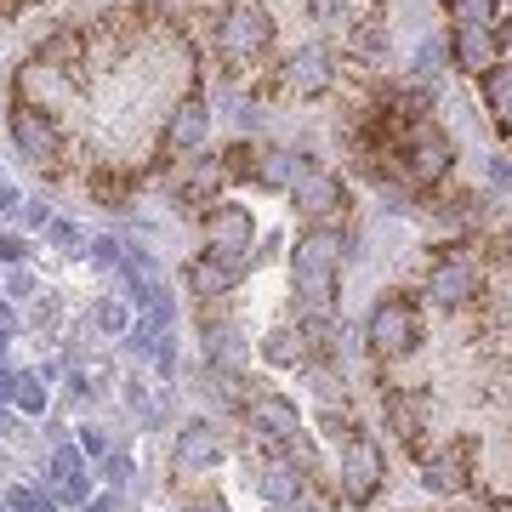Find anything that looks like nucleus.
Returning <instances> with one entry per match:
<instances>
[{
    "instance_id": "f257e3e1",
    "label": "nucleus",
    "mask_w": 512,
    "mask_h": 512,
    "mask_svg": "<svg viewBox=\"0 0 512 512\" xmlns=\"http://www.w3.org/2000/svg\"><path fill=\"white\" fill-rule=\"evenodd\" d=\"M336 256H342V239L336 234H302L291 251V274H296V296L313 302V296H330V279H336Z\"/></svg>"
},
{
    "instance_id": "f03ea898",
    "label": "nucleus",
    "mask_w": 512,
    "mask_h": 512,
    "mask_svg": "<svg viewBox=\"0 0 512 512\" xmlns=\"http://www.w3.org/2000/svg\"><path fill=\"white\" fill-rule=\"evenodd\" d=\"M365 336H370V353H376V359H399V353H410L416 348V308H410L404 296L376 302Z\"/></svg>"
},
{
    "instance_id": "7ed1b4c3",
    "label": "nucleus",
    "mask_w": 512,
    "mask_h": 512,
    "mask_svg": "<svg viewBox=\"0 0 512 512\" xmlns=\"http://www.w3.org/2000/svg\"><path fill=\"white\" fill-rule=\"evenodd\" d=\"M382 450L365 439H348V450H342V501L348 507H365L370 495L382 490Z\"/></svg>"
},
{
    "instance_id": "20e7f679",
    "label": "nucleus",
    "mask_w": 512,
    "mask_h": 512,
    "mask_svg": "<svg viewBox=\"0 0 512 512\" xmlns=\"http://www.w3.org/2000/svg\"><path fill=\"white\" fill-rule=\"evenodd\" d=\"M404 160H410V177H416V183H444L450 165H456V143H450L439 126H416L410 143H404Z\"/></svg>"
},
{
    "instance_id": "39448f33",
    "label": "nucleus",
    "mask_w": 512,
    "mask_h": 512,
    "mask_svg": "<svg viewBox=\"0 0 512 512\" xmlns=\"http://www.w3.org/2000/svg\"><path fill=\"white\" fill-rule=\"evenodd\" d=\"M222 46L234 57H256L262 46H274V18L262 6H234L228 23H222Z\"/></svg>"
},
{
    "instance_id": "423d86ee",
    "label": "nucleus",
    "mask_w": 512,
    "mask_h": 512,
    "mask_svg": "<svg viewBox=\"0 0 512 512\" xmlns=\"http://www.w3.org/2000/svg\"><path fill=\"white\" fill-rule=\"evenodd\" d=\"M205 228H211V256H222L228 268H239L245 251H251V217H245L239 205H217V211L205 217Z\"/></svg>"
},
{
    "instance_id": "0eeeda50",
    "label": "nucleus",
    "mask_w": 512,
    "mask_h": 512,
    "mask_svg": "<svg viewBox=\"0 0 512 512\" xmlns=\"http://www.w3.org/2000/svg\"><path fill=\"white\" fill-rule=\"evenodd\" d=\"M450 57H456V69H467V74H490L495 63H501L495 35L484 29V23H456V35H450Z\"/></svg>"
},
{
    "instance_id": "6e6552de",
    "label": "nucleus",
    "mask_w": 512,
    "mask_h": 512,
    "mask_svg": "<svg viewBox=\"0 0 512 512\" xmlns=\"http://www.w3.org/2000/svg\"><path fill=\"white\" fill-rule=\"evenodd\" d=\"M427 291H433L439 308H461V302H473L478 296V268L473 262H461V256H444L439 268H433V279H427Z\"/></svg>"
},
{
    "instance_id": "1a4fd4ad",
    "label": "nucleus",
    "mask_w": 512,
    "mask_h": 512,
    "mask_svg": "<svg viewBox=\"0 0 512 512\" xmlns=\"http://www.w3.org/2000/svg\"><path fill=\"white\" fill-rule=\"evenodd\" d=\"M285 86H291L296 97H319L330 86V52L325 46H296L291 57H285Z\"/></svg>"
},
{
    "instance_id": "9d476101",
    "label": "nucleus",
    "mask_w": 512,
    "mask_h": 512,
    "mask_svg": "<svg viewBox=\"0 0 512 512\" xmlns=\"http://www.w3.org/2000/svg\"><path fill=\"white\" fill-rule=\"evenodd\" d=\"M12 137H18V148L29 154V160H46V154L57 148V120L23 103V109H12Z\"/></svg>"
},
{
    "instance_id": "9b49d317",
    "label": "nucleus",
    "mask_w": 512,
    "mask_h": 512,
    "mask_svg": "<svg viewBox=\"0 0 512 512\" xmlns=\"http://www.w3.org/2000/svg\"><path fill=\"white\" fill-rule=\"evenodd\" d=\"M291 200L302 217H330V211H342V183L336 177H319V171H302L291 183Z\"/></svg>"
},
{
    "instance_id": "f8f14e48",
    "label": "nucleus",
    "mask_w": 512,
    "mask_h": 512,
    "mask_svg": "<svg viewBox=\"0 0 512 512\" xmlns=\"http://www.w3.org/2000/svg\"><path fill=\"white\" fill-rule=\"evenodd\" d=\"M177 461L194 467V473H200V467H217L222 461V433L205 427V421H188L183 433H177Z\"/></svg>"
},
{
    "instance_id": "ddd939ff",
    "label": "nucleus",
    "mask_w": 512,
    "mask_h": 512,
    "mask_svg": "<svg viewBox=\"0 0 512 512\" xmlns=\"http://www.w3.org/2000/svg\"><path fill=\"white\" fill-rule=\"evenodd\" d=\"M251 421L268 433V439H291V433H302L291 399H279V393H251Z\"/></svg>"
},
{
    "instance_id": "4468645a",
    "label": "nucleus",
    "mask_w": 512,
    "mask_h": 512,
    "mask_svg": "<svg viewBox=\"0 0 512 512\" xmlns=\"http://www.w3.org/2000/svg\"><path fill=\"white\" fill-rule=\"evenodd\" d=\"M387 421H393V433L404 444L421 439V427H427V393H387Z\"/></svg>"
},
{
    "instance_id": "2eb2a0df",
    "label": "nucleus",
    "mask_w": 512,
    "mask_h": 512,
    "mask_svg": "<svg viewBox=\"0 0 512 512\" xmlns=\"http://www.w3.org/2000/svg\"><path fill=\"white\" fill-rule=\"evenodd\" d=\"M234 279H239V274L228 268V262H222V256H211V251H205L200 262L188 268V291H194V296H222L228 285H234Z\"/></svg>"
},
{
    "instance_id": "dca6fc26",
    "label": "nucleus",
    "mask_w": 512,
    "mask_h": 512,
    "mask_svg": "<svg viewBox=\"0 0 512 512\" xmlns=\"http://www.w3.org/2000/svg\"><path fill=\"white\" fill-rule=\"evenodd\" d=\"M205 126H211V114H205V103H194V97H188L183 109L171 114V126H165V137H171L177 148H200V143H205Z\"/></svg>"
},
{
    "instance_id": "f3484780",
    "label": "nucleus",
    "mask_w": 512,
    "mask_h": 512,
    "mask_svg": "<svg viewBox=\"0 0 512 512\" xmlns=\"http://www.w3.org/2000/svg\"><path fill=\"white\" fill-rule=\"evenodd\" d=\"M427 484H433V490H444V495H456L461 484H467V461L456 456V444L427 456Z\"/></svg>"
},
{
    "instance_id": "a211bd4d",
    "label": "nucleus",
    "mask_w": 512,
    "mask_h": 512,
    "mask_svg": "<svg viewBox=\"0 0 512 512\" xmlns=\"http://www.w3.org/2000/svg\"><path fill=\"white\" fill-rule=\"evenodd\" d=\"M205 353H211V365H245V336L239 330H222V325H205Z\"/></svg>"
},
{
    "instance_id": "6ab92c4d",
    "label": "nucleus",
    "mask_w": 512,
    "mask_h": 512,
    "mask_svg": "<svg viewBox=\"0 0 512 512\" xmlns=\"http://www.w3.org/2000/svg\"><path fill=\"white\" fill-rule=\"evenodd\" d=\"M262 495H268V501H291V495H302V473H296L291 461H268V467H262Z\"/></svg>"
},
{
    "instance_id": "aec40b11",
    "label": "nucleus",
    "mask_w": 512,
    "mask_h": 512,
    "mask_svg": "<svg viewBox=\"0 0 512 512\" xmlns=\"http://www.w3.org/2000/svg\"><path fill=\"white\" fill-rule=\"evenodd\" d=\"M268 359H274V365H308V336H302V330L268 336Z\"/></svg>"
},
{
    "instance_id": "412c9836",
    "label": "nucleus",
    "mask_w": 512,
    "mask_h": 512,
    "mask_svg": "<svg viewBox=\"0 0 512 512\" xmlns=\"http://www.w3.org/2000/svg\"><path fill=\"white\" fill-rule=\"evenodd\" d=\"M348 46H353V57H382V52H387V29H382L376 18H370V23H353Z\"/></svg>"
},
{
    "instance_id": "4be33fe9",
    "label": "nucleus",
    "mask_w": 512,
    "mask_h": 512,
    "mask_svg": "<svg viewBox=\"0 0 512 512\" xmlns=\"http://www.w3.org/2000/svg\"><path fill=\"white\" fill-rule=\"evenodd\" d=\"M18 86H23L29 97L52 92V86H57V63H46V57H35V63H23V69H18Z\"/></svg>"
},
{
    "instance_id": "5701e85b",
    "label": "nucleus",
    "mask_w": 512,
    "mask_h": 512,
    "mask_svg": "<svg viewBox=\"0 0 512 512\" xmlns=\"http://www.w3.org/2000/svg\"><path fill=\"white\" fill-rule=\"evenodd\" d=\"M484 103H490L495 114H507V103H512V63H507V69L495 63V69L484 74Z\"/></svg>"
},
{
    "instance_id": "b1692460",
    "label": "nucleus",
    "mask_w": 512,
    "mask_h": 512,
    "mask_svg": "<svg viewBox=\"0 0 512 512\" xmlns=\"http://www.w3.org/2000/svg\"><path fill=\"white\" fill-rule=\"evenodd\" d=\"M444 6H450V18L456 23H484V29H490L501 0H444Z\"/></svg>"
},
{
    "instance_id": "393cba45",
    "label": "nucleus",
    "mask_w": 512,
    "mask_h": 512,
    "mask_svg": "<svg viewBox=\"0 0 512 512\" xmlns=\"http://www.w3.org/2000/svg\"><path fill=\"white\" fill-rule=\"evenodd\" d=\"M92 319H97V330H103V336H120V330H126V302L103 296V302L92 308Z\"/></svg>"
},
{
    "instance_id": "a878e982",
    "label": "nucleus",
    "mask_w": 512,
    "mask_h": 512,
    "mask_svg": "<svg viewBox=\"0 0 512 512\" xmlns=\"http://www.w3.org/2000/svg\"><path fill=\"white\" fill-rule=\"evenodd\" d=\"M427 109H433V92H427V86H410V92H399V114H404V120H421Z\"/></svg>"
},
{
    "instance_id": "bb28decb",
    "label": "nucleus",
    "mask_w": 512,
    "mask_h": 512,
    "mask_svg": "<svg viewBox=\"0 0 512 512\" xmlns=\"http://www.w3.org/2000/svg\"><path fill=\"white\" fill-rule=\"evenodd\" d=\"M6 501H12V512H52V501H46L35 484H18V490L6 495Z\"/></svg>"
},
{
    "instance_id": "cd10ccee",
    "label": "nucleus",
    "mask_w": 512,
    "mask_h": 512,
    "mask_svg": "<svg viewBox=\"0 0 512 512\" xmlns=\"http://www.w3.org/2000/svg\"><path fill=\"white\" fill-rule=\"evenodd\" d=\"M12 404H18V410H29V416H40V410H46V393H40V382H29V376H23L18 399H12Z\"/></svg>"
},
{
    "instance_id": "c85d7f7f",
    "label": "nucleus",
    "mask_w": 512,
    "mask_h": 512,
    "mask_svg": "<svg viewBox=\"0 0 512 512\" xmlns=\"http://www.w3.org/2000/svg\"><path fill=\"white\" fill-rule=\"evenodd\" d=\"M97 262V268H120V262H126V251H120V245H114V239H97L92 251H86Z\"/></svg>"
},
{
    "instance_id": "c756f323",
    "label": "nucleus",
    "mask_w": 512,
    "mask_h": 512,
    "mask_svg": "<svg viewBox=\"0 0 512 512\" xmlns=\"http://www.w3.org/2000/svg\"><path fill=\"white\" fill-rule=\"evenodd\" d=\"M80 450H86L92 461H103V456H109V439H103L97 427H86V433H80Z\"/></svg>"
},
{
    "instance_id": "7c9ffc66",
    "label": "nucleus",
    "mask_w": 512,
    "mask_h": 512,
    "mask_svg": "<svg viewBox=\"0 0 512 512\" xmlns=\"http://www.w3.org/2000/svg\"><path fill=\"white\" fill-rule=\"evenodd\" d=\"M490 183L501 188V194H512V160H501V154H495V160H490Z\"/></svg>"
},
{
    "instance_id": "2f4dec72",
    "label": "nucleus",
    "mask_w": 512,
    "mask_h": 512,
    "mask_svg": "<svg viewBox=\"0 0 512 512\" xmlns=\"http://www.w3.org/2000/svg\"><path fill=\"white\" fill-rule=\"evenodd\" d=\"M52 239L63 245V251H86V245H80V234H74V222H52Z\"/></svg>"
},
{
    "instance_id": "473e14b6",
    "label": "nucleus",
    "mask_w": 512,
    "mask_h": 512,
    "mask_svg": "<svg viewBox=\"0 0 512 512\" xmlns=\"http://www.w3.org/2000/svg\"><path fill=\"white\" fill-rule=\"evenodd\" d=\"M103 467H109V478H114V484H126V478H131V461L120 456V450H114V456H103Z\"/></svg>"
},
{
    "instance_id": "72a5a7b5",
    "label": "nucleus",
    "mask_w": 512,
    "mask_h": 512,
    "mask_svg": "<svg viewBox=\"0 0 512 512\" xmlns=\"http://www.w3.org/2000/svg\"><path fill=\"white\" fill-rule=\"evenodd\" d=\"M308 12H313L319 23H330L336 12H342V0H308Z\"/></svg>"
},
{
    "instance_id": "f704fd0d",
    "label": "nucleus",
    "mask_w": 512,
    "mask_h": 512,
    "mask_svg": "<svg viewBox=\"0 0 512 512\" xmlns=\"http://www.w3.org/2000/svg\"><path fill=\"white\" fill-rule=\"evenodd\" d=\"M0 262H23V239L0 234Z\"/></svg>"
},
{
    "instance_id": "c9c22d12",
    "label": "nucleus",
    "mask_w": 512,
    "mask_h": 512,
    "mask_svg": "<svg viewBox=\"0 0 512 512\" xmlns=\"http://www.w3.org/2000/svg\"><path fill=\"white\" fill-rule=\"evenodd\" d=\"M6 291H12V296H29V291H35V274H23V268H18V274L6 279Z\"/></svg>"
},
{
    "instance_id": "e433bc0d",
    "label": "nucleus",
    "mask_w": 512,
    "mask_h": 512,
    "mask_svg": "<svg viewBox=\"0 0 512 512\" xmlns=\"http://www.w3.org/2000/svg\"><path fill=\"white\" fill-rule=\"evenodd\" d=\"M18 382H23V376H12V370H0V404H12V399H18Z\"/></svg>"
},
{
    "instance_id": "4c0bfd02",
    "label": "nucleus",
    "mask_w": 512,
    "mask_h": 512,
    "mask_svg": "<svg viewBox=\"0 0 512 512\" xmlns=\"http://www.w3.org/2000/svg\"><path fill=\"white\" fill-rule=\"evenodd\" d=\"M444 63V52H439V40H427V46H421V69H439Z\"/></svg>"
},
{
    "instance_id": "58836bf2",
    "label": "nucleus",
    "mask_w": 512,
    "mask_h": 512,
    "mask_svg": "<svg viewBox=\"0 0 512 512\" xmlns=\"http://www.w3.org/2000/svg\"><path fill=\"white\" fill-rule=\"evenodd\" d=\"M6 211H18V188L12 183H0V217H6Z\"/></svg>"
},
{
    "instance_id": "ea45409f",
    "label": "nucleus",
    "mask_w": 512,
    "mask_h": 512,
    "mask_svg": "<svg viewBox=\"0 0 512 512\" xmlns=\"http://www.w3.org/2000/svg\"><path fill=\"white\" fill-rule=\"evenodd\" d=\"M268 512H313V507H308V501H302V495H291V501H274V507H268Z\"/></svg>"
},
{
    "instance_id": "a19ab883",
    "label": "nucleus",
    "mask_w": 512,
    "mask_h": 512,
    "mask_svg": "<svg viewBox=\"0 0 512 512\" xmlns=\"http://www.w3.org/2000/svg\"><path fill=\"white\" fill-rule=\"evenodd\" d=\"M188 512H228L222 501H200V507H188Z\"/></svg>"
},
{
    "instance_id": "79ce46f5",
    "label": "nucleus",
    "mask_w": 512,
    "mask_h": 512,
    "mask_svg": "<svg viewBox=\"0 0 512 512\" xmlns=\"http://www.w3.org/2000/svg\"><path fill=\"white\" fill-rule=\"evenodd\" d=\"M86 512H114V501H109V495H103V501H92V507H86Z\"/></svg>"
},
{
    "instance_id": "37998d69",
    "label": "nucleus",
    "mask_w": 512,
    "mask_h": 512,
    "mask_svg": "<svg viewBox=\"0 0 512 512\" xmlns=\"http://www.w3.org/2000/svg\"><path fill=\"white\" fill-rule=\"evenodd\" d=\"M6 325H12V308H6V302H0V330H6Z\"/></svg>"
},
{
    "instance_id": "c03bdc74",
    "label": "nucleus",
    "mask_w": 512,
    "mask_h": 512,
    "mask_svg": "<svg viewBox=\"0 0 512 512\" xmlns=\"http://www.w3.org/2000/svg\"><path fill=\"white\" fill-rule=\"evenodd\" d=\"M501 126H507V131H512V103H507V114H501Z\"/></svg>"
},
{
    "instance_id": "a18cd8bd",
    "label": "nucleus",
    "mask_w": 512,
    "mask_h": 512,
    "mask_svg": "<svg viewBox=\"0 0 512 512\" xmlns=\"http://www.w3.org/2000/svg\"><path fill=\"white\" fill-rule=\"evenodd\" d=\"M0 353H6V330H0Z\"/></svg>"
},
{
    "instance_id": "49530a36",
    "label": "nucleus",
    "mask_w": 512,
    "mask_h": 512,
    "mask_svg": "<svg viewBox=\"0 0 512 512\" xmlns=\"http://www.w3.org/2000/svg\"><path fill=\"white\" fill-rule=\"evenodd\" d=\"M0 183H6V177H0Z\"/></svg>"
}]
</instances>
